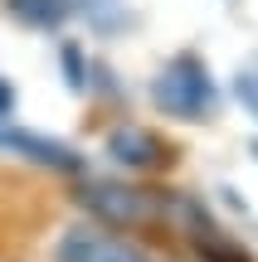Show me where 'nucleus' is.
<instances>
[{
    "label": "nucleus",
    "mask_w": 258,
    "mask_h": 262,
    "mask_svg": "<svg viewBox=\"0 0 258 262\" xmlns=\"http://www.w3.org/2000/svg\"><path fill=\"white\" fill-rule=\"evenodd\" d=\"M58 262H151L136 248H127L122 238L103 233V228H68L64 243H58Z\"/></svg>",
    "instance_id": "nucleus-3"
},
{
    "label": "nucleus",
    "mask_w": 258,
    "mask_h": 262,
    "mask_svg": "<svg viewBox=\"0 0 258 262\" xmlns=\"http://www.w3.org/2000/svg\"><path fill=\"white\" fill-rule=\"evenodd\" d=\"M234 93H239V102L258 117V68H244V73L234 78Z\"/></svg>",
    "instance_id": "nucleus-8"
},
{
    "label": "nucleus",
    "mask_w": 258,
    "mask_h": 262,
    "mask_svg": "<svg viewBox=\"0 0 258 262\" xmlns=\"http://www.w3.org/2000/svg\"><path fill=\"white\" fill-rule=\"evenodd\" d=\"M107 156H112L117 165H127V170H156V165L171 160V150H166V141L151 136L146 126H122V131H112V141H107Z\"/></svg>",
    "instance_id": "nucleus-5"
},
{
    "label": "nucleus",
    "mask_w": 258,
    "mask_h": 262,
    "mask_svg": "<svg viewBox=\"0 0 258 262\" xmlns=\"http://www.w3.org/2000/svg\"><path fill=\"white\" fill-rule=\"evenodd\" d=\"M10 102H15V93H10V83H0V112H5Z\"/></svg>",
    "instance_id": "nucleus-9"
},
{
    "label": "nucleus",
    "mask_w": 258,
    "mask_h": 262,
    "mask_svg": "<svg viewBox=\"0 0 258 262\" xmlns=\"http://www.w3.org/2000/svg\"><path fill=\"white\" fill-rule=\"evenodd\" d=\"M253 156H258V146H253Z\"/></svg>",
    "instance_id": "nucleus-10"
},
{
    "label": "nucleus",
    "mask_w": 258,
    "mask_h": 262,
    "mask_svg": "<svg viewBox=\"0 0 258 262\" xmlns=\"http://www.w3.org/2000/svg\"><path fill=\"white\" fill-rule=\"evenodd\" d=\"M0 146L25 156V160H34V165H44V170H64V175H78V170H83L78 150L58 146V141L39 136V131H25V126H0Z\"/></svg>",
    "instance_id": "nucleus-4"
},
{
    "label": "nucleus",
    "mask_w": 258,
    "mask_h": 262,
    "mask_svg": "<svg viewBox=\"0 0 258 262\" xmlns=\"http://www.w3.org/2000/svg\"><path fill=\"white\" fill-rule=\"evenodd\" d=\"M151 102L161 107L166 117H175V122H205V117H214V107H220V88H214L210 68L195 54H181V58H171V63L156 73Z\"/></svg>",
    "instance_id": "nucleus-1"
},
{
    "label": "nucleus",
    "mask_w": 258,
    "mask_h": 262,
    "mask_svg": "<svg viewBox=\"0 0 258 262\" xmlns=\"http://www.w3.org/2000/svg\"><path fill=\"white\" fill-rule=\"evenodd\" d=\"M200 257H205V262H249L234 243H224V238H210V224H205V233H200Z\"/></svg>",
    "instance_id": "nucleus-7"
},
{
    "label": "nucleus",
    "mask_w": 258,
    "mask_h": 262,
    "mask_svg": "<svg viewBox=\"0 0 258 262\" xmlns=\"http://www.w3.org/2000/svg\"><path fill=\"white\" fill-rule=\"evenodd\" d=\"M83 204L93 209L97 219H107V224H151L156 214H166V199L151 194V189L142 185H88L83 189Z\"/></svg>",
    "instance_id": "nucleus-2"
},
{
    "label": "nucleus",
    "mask_w": 258,
    "mask_h": 262,
    "mask_svg": "<svg viewBox=\"0 0 258 262\" xmlns=\"http://www.w3.org/2000/svg\"><path fill=\"white\" fill-rule=\"evenodd\" d=\"M5 10L29 29H58L68 19V0H5Z\"/></svg>",
    "instance_id": "nucleus-6"
}]
</instances>
